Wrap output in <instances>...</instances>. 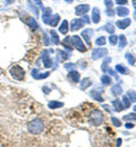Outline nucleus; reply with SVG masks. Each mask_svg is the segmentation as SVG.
<instances>
[{
  "instance_id": "f257e3e1",
  "label": "nucleus",
  "mask_w": 136,
  "mask_h": 147,
  "mask_svg": "<svg viewBox=\"0 0 136 147\" xmlns=\"http://www.w3.org/2000/svg\"><path fill=\"white\" fill-rule=\"evenodd\" d=\"M43 129H44V125L40 118H37L27 123V130L32 135H39L43 131Z\"/></svg>"
},
{
  "instance_id": "f03ea898",
  "label": "nucleus",
  "mask_w": 136,
  "mask_h": 147,
  "mask_svg": "<svg viewBox=\"0 0 136 147\" xmlns=\"http://www.w3.org/2000/svg\"><path fill=\"white\" fill-rule=\"evenodd\" d=\"M89 122L92 126H100L103 122V113L100 110H93L89 115Z\"/></svg>"
},
{
  "instance_id": "7ed1b4c3",
  "label": "nucleus",
  "mask_w": 136,
  "mask_h": 147,
  "mask_svg": "<svg viewBox=\"0 0 136 147\" xmlns=\"http://www.w3.org/2000/svg\"><path fill=\"white\" fill-rule=\"evenodd\" d=\"M9 73L12 75V77L16 80H24L25 78V70L18 65H15L14 67H12Z\"/></svg>"
},
{
  "instance_id": "20e7f679",
  "label": "nucleus",
  "mask_w": 136,
  "mask_h": 147,
  "mask_svg": "<svg viewBox=\"0 0 136 147\" xmlns=\"http://www.w3.org/2000/svg\"><path fill=\"white\" fill-rule=\"evenodd\" d=\"M70 41H72L73 48L77 49L78 51H81V52H85V51L87 50L86 45H85V44L83 43L82 38H81V37L78 36V35H74L73 37H70Z\"/></svg>"
},
{
  "instance_id": "39448f33",
  "label": "nucleus",
  "mask_w": 136,
  "mask_h": 147,
  "mask_svg": "<svg viewBox=\"0 0 136 147\" xmlns=\"http://www.w3.org/2000/svg\"><path fill=\"white\" fill-rule=\"evenodd\" d=\"M50 51H48V50H43L42 51V53H41V59H42V61H43V66H44V68H51L52 67V65H53V61H52V59L50 58Z\"/></svg>"
},
{
  "instance_id": "423d86ee",
  "label": "nucleus",
  "mask_w": 136,
  "mask_h": 147,
  "mask_svg": "<svg viewBox=\"0 0 136 147\" xmlns=\"http://www.w3.org/2000/svg\"><path fill=\"white\" fill-rule=\"evenodd\" d=\"M84 25H85V22L82 18L73 19V20L70 22V31H73V32L78 31V30H81Z\"/></svg>"
},
{
  "instance_id": "0eeeda50",
  "label": "nucleus",
  "mask_w": 136,
  "mask_h": 147,
  "mask_svg": "<svg viewBox=\"0 0 136 147\" xmlns=\"http://www.w3.org/2000/svg\"><path fill=\"white\" fill-rule=\"evenodd\" d=\"M107 53H108V50L106 48H97L92 52V59L93 60H97V59H100L102 57H106Z\"/></svg>"
},
{
  "instance_id": "6e6552de",
  "label": "nucleus",
  "mask_w": 136,
  "mask_h": 147,
  "mask_svg": "<svg viewBox=\"0 0 136 147\" xmlns=\"http://www.w3.org/2000/svg\"><path fill=\"white\" fill-rule=\"evenodd\" d=\"M93 34H94V31L93 30H91V28H86V30H84L83 32H82V37L84 38V41H85V43L86 44H90V42H91V38L93 36Z\"/></svg>"
},
{
  "instance_id": "1a4fd4ad",
  "label": "nucleus",
  "mask_w": 136,
  "mask_h": 147,
  "mask_svg": "<svg viewBox=\"0 0 136 147\" xmlns=\"http://www.w3.org/2000/svg\"><path fill=\"white\" fill-rule=\"evenodd\" d=\"M89 10H90L89 5H78L75 9V14H76V16H83V15L87 14Z\"/></svg>"
},
{
  "instance_id": "9d476101",
  "label": "nucleus",
  "mask_w": 136,
  "mask_h": 147,
  "mask_svg": "<svg viewBox=\"0 0 136 147\" xmlns=\"http://www.w3.org/2000/svg\"><path fill=\"white\" fill-rule=\"evenodd\" d=\"M131 23H132L131 18H124L122 20H117L116 26L118 28H120V30H125V28H127L131 25Z\"/></svg>"
},
{
  "instance_id": "9b49d317",
  "label": "nucleus",
  "mask_w": 136,
  "mask_h": 147,
  "mask_svg": "<svg viewBox=\"0 0 136 147\" xmlns=\"http://www.w3.org/2000/svg\"><path fill=\"white\" fill-rule=\"evenodd\" d=\"M31 75H32V77H33L34 79H43V78H47V77L50 75V71H47V73H44V74H41L38 69H33V70H32V73H31Z\"/></svg>"
},
{
  "instance_id": "f8f14e48",
  "label": "nucleus",
  "mask_w": 136,
  "mask_h": 147,
  "mask_svg": "<svg viewBox=\"0 0 136 147\" xmlns=\"http://www.w3.org/2000/svg\"><path fill=\"white\" fill-rule=\"evenodd\" d=\"M52 15V9L51 8H44L43 9V14H42V20L44 24H48L49 19Z\"/></svg>"
},
{
  "instance_id": "ddd939ff",
  "label": "nucleus",
  "mask_w": 136,
  "mask_h": 147,
  "mask_svg": "<svg viewBox=\"0 0 136 147\" xmlns=\"http://www.w3.org/2000/svg\"><path fill=\"white\" fill-rule=\"evenodd\" d=\"M56 52H57V60L59 62H64L67 59H69V57H70V55H68L67 52H65L62 50H57Z\"/></svg>"
},
{
  "instance_id": "4468645a",
  "label": "nucleus",
  "mask_w": 136,
  "mask_h": 147,
  "mask_svg": "<svg viewBox=\"0 0 136 147\" xmlns=\"http://www.w3.org/2000/svg\"><path fill=\"white\" fill-rule=\"evenodd\" d=\"M25 23L27 24V26H30V28H31L32 31H37V30L39 28V25H38L37 20L34 18H32V17H28V18L25 19Z\"/></svg>"
},
{
  "instance_id": "2eb2a0df",
  "label": "nucleus",
  "mask_w": 136,
  "mask_h": 147,
  "mask_svg": "<svg viewBox=\"0 0 136 147\" xmlns=\"http://www.w3.org/2000/svg\"><path fill=\"white\" fill-rule=\"evenodd\" d=\"M68 78H69L72 82H74V83H78V82H81V80H79L81 75H79V73L76 71L75 69H74V70H69V73H68Z\"/></svg>"
},
{
  "instance_id": "dca6fc26",
  "label": "nucleus",
  "mask_w": 136,
  "mask_h": 147,
  "mask_svg": "<svg viewBox=\"0 0 136 147\" xmlns=\"http://www.w3.org/2000/svg\"><path fill=\"white\" fill-rule=\"evenodd\" d=\"M100 10H99V8L95 7V8H93V10H92V22L94 23V24H99L100 23Z\"/></svg>"
},
{
  "instance_id": "f3484780",
  "label": "nucleus",
  "mask_w": 136,
  "mask_h": 147,
  "mask_svg": "<svg viewBox=\"0 0 136 147\" xmlns=\"http://www.w3.org/2000/svg\"><path fill=\"white\" fill-rule=\"evenodd\" d=\"M59 20H60V16H59L58 14H55V15H52V16L50 17L48 24H49L50 26H52V27H56L59 24Z\"/></svg>"
},
{
  "instance_id": "a211bd4d",
  "label": "nucleus",
  "mask_w": 136,
  "mask_h": 147,
  "mask_svg": "<svg viewBox=\"0 0 136 147\" xmlns=\"http://www.w3.org/2000/svg\"><path fill=\"white\" fill-rule=\"evenodd\" d=\"M90 95L92 96V98H94V100H97L99 102H103V97H102V95H101V92L100 91H97V90H92L91 92H90Z\"/></svg>"
},
{
  "instance_id": "6ab92c4d",
  "label": "nucleus",
  "mask_w": 136,
  "mask_h": 147,
  "mask_svg": "<svg viewBox=\"0 0 136 147\" xmlns=\"http://www.w3.org/2000/svg\"><path fill=\"white\" fill-rule=\"evenodd\" d=\"M116 13L118 14L119 17H126L129 14V10H128V8H125V7H118Z\"/></svg>"
},
{
  "instance_id": "aec40b11",
  "label": "nucleus",
  "mask_w": 136,
  "mask_h": 147,
  "mask_svg": "<svg viewBox=\"0 0 136 147\" xmlns=\"http://www.w3.org/2000/svg\"><path fill=\"white\" fill-rule=\"evenodd\" d=\"M68 26H69V25H68V22H67V20H62L61 25L59 26V32H60L61 34H67V33H68V30H69Z\"/></svg>"
},
{
  "instance_id": "412c9836",
  "label": "nucleus",
  "mask_w": 136,
  "mask_h": 147,
  "mask_svg": "<svg viewBox=\"0 0 136 147\" xmlns=\"http://www.w3.org/2000/svg\"><path fill=\"white\" fill-rule=\"evenodd\" d=\"M61 44L68 50V51H72L73 50V45H72V41H70V37L67 36L65 37L64 40H62V42H61Z\"/></svg>"
},
{
  "instance_id": "4be33fe9",
  "label": "nucleus",
  "mask_w": 136,
  "mask_h": 147,
  "mask_svg": "<svg viewBox=\"0 0 136 147\" xmlns=\"http://www.w3.org/2000/svg\"><path fill=\"white\" fill-rule=\"evenodd\" d=\"M48 107L53 110V109L62 108V107H64V103H62V102H58V101H50V102L48 103Z\"/></svg>"
},
{
  "instance_id": "5701e85b",
  "label": "nucleus",
  "mask_w": 136,
  "mask_h": 147,
  "mask_svg": "<svg viewBox=\"0 0 136 147\" xmlns=\"http://www.w3.org/2000/svg\"><path fill=\"white\" fill-rule=\"evenodd\" d=\"M112 105H114V108H115V111H117V112H120V111H122V109H124L122 103H121V101H120L119 98L112 101Z\"/></svg>"
},
{
  "instance_id": "b1692460",
  "label": "nucleus",
  "mask_w": 136,
  "mask_h": 147,
  "mask_svg": "<svg viewBox=\"0 0 136 147\" xmlns=\"http://www.w3.org/2000/svg\"><path fill=\"white\" fill-rule=\"evenodd\" d=\"M110 62H111V58H110V57H107V58L103 60V63H102V66H101V70L104 74L108 71V66H109Z\"/></svg>"
},
{
  "instance_id": "393cba45",
  "label": "nucleus",
  "mask_w": 136,
  "mask_h": 147,
  "mask_svg": "<svg viewBox=\"0 0 136 147\" xmlns=\"http://www.w3.org/2000/svg\"><path fill=\"white\" fill-rule=\"evenodd\" d=\"M91 85H92V82L90 78H84L83 80H81V90H85Z\"/></svg>"
},
{
  "instance_id": "a878e982",
  "label": "nucleus",
  "mask_w": 136,
  "mask_h": 147,
  "mask_svg": "<svg viewBox=\"0 0 136 147\" xmlns=\"http://www.w3.org/2000/svg\"><path fill=\"white\" fill-rule=\"evenodd\" d=\"M50 35H51V43H52V44H58L59 35L57 34V32L53 31V30H51V31H50Z\"/></svg>"
},
{
  "instance_id": "bb28decb",
  "label": "nucleus",
  "mask_w": 136,
  "mask_h": 147,
  "mask_svg": "<svg viewBox=\"0 0 136 147\" xmlns=\"http://www.w3.org/2000/svg\"><path fill=\"white\" fill-rule=\"evenodd\" d=\"M111 93H112L115 96L120 95V94L122 93V88H121L120 84H117V85H115V86H112V88H111Z\"/></svg>"
},
{
  "instance_id": "cd10ccee",
  "label": "nucleus",
  "mask_w": 136,
  "mask_h": 147,
  "mask_svg": "<svg viewBox=\"0 0 136 147\" xmlns=\"http://www.w3.org/2000/svg\"><path fill=\"white\" fill-rule=\"evenodd\" d=\"M102 30H104V31L108 32L109 34H114V33H115V26L111 25V24H107V25H104V26L102 27Z\"/></svg>"
},
{
  "instance_id": "c85d7f7f",
  "label": "nucleus",
  "mask_w": 136,
  "mask_h": 147,
  "mask_svg": "<svg viewBox=\"0 0 136 147\" xmlns=\"http://www.w3.org/2000/svg\"><path fill=\"white\" fill-rule=\"evenodd\" d=\"M111 77H109V76H107V75H103L102 77H101V83L104 85V86H107V85H110L111 84Z\"/></svg>"
},
{
  "instance_id": "c756f323",
  "label": "nucleus",
  "mask_w": 136,
  "mask_h": 147,
  "mask_svg": "<svg viewBox=\"0 0 136 147\" xmlns=\"http://www.w3.org/2000/svg\"><path fill=\"white\" fill-rule=\"evenodd\" d=\"M115 69H116V71H118V73H120V74H122V75H128V69H127L126 67L121 66V65H117Z\"/></svg>"
},
{
  "instance_id": "7c9ffc66",
  "label": "nucleus",
  "mask_w": 136,
  "mask_h": 147,
  "mask_svg": "<svg viewBox=\"0 0 136 147\" xmlns=\"http://www.w3.org/2000/svg\"><path fill=\"white\" fill-rule=\"evenodd\" d=\"M126 96L128 97V100H129L132 103H135V102H136V93H135V91H128Z\"/></svg>"
},
{
  "instance_id": "2f4dec72",
  "label": "nucleus",
  "mask_w": 136,
  "mask_h": 147,
  "mask_svg": "<svg viewBox=\"0 0 136 147\" xmlns=\"http://www.w3.org/2000/svg\"><path fill=\"white\" fill-rule=\"evenodd\" d=\"M118 40H119V48H120V49L125 48V47H126V44H127L126 36H125V35H120V36L118 37Z\"/></svg>"
},
{
  "instance_id": "473e14b6",
  "label": "nucleus",
  "mask_w": 136,
  "mask_h": 147,
  "mask_svg": "<svg viewBox=\"0 0 136 147\" xmlns=\"http://www.w3.org/2000/svg\"><path fill=\"white\" fill-rule=\"evenodd\" d=\"M27 5H28V7H30V9L34 13V15H35V17H39V10H38V8L31 2V1H27Z\"/></svg>"
},
{
  "instance_id": "72a5a7b5",
  "label": "nucleus",
  "mask_w": 136,
  "mask_h": 147,
  "mask_svg": "<svg viewBox=\"0 0 136 147\" xmlns=\"http://www.w3.org/2000/svg\"><path fill=\"white\" fill-rule=\"evenodd\" d=\"M122 107H124V109H128L129 107H131V101L128 100V97L125 95V96H122Z\"/></svg>"
},
{
  "instance_id": "f704fd0d",
  "label": "nucleus",
  "mask_w": 136,
  "mask_h": 147,
  "mask_svg": "<svg viewBox=\"0 0 136 147\" xmlns=\"http://www.w3.org/2000/svg\"><path fill=\"white\" fill-rule=\"evenodd\" d=\"M125 57H126V59L128 60V63H129V65H132V66L135 65V57H134V55H132L128 52V53L125 55Z\"/></svg>"
},
{
  "instance_id": "c9c22d12",
  "label": "nucleus",
  "mask_w": 136,
  "mask_h": 147,
  "mask_svg": "<svg viewBox=\"0 0 136 147\" xmlns=\"http://www.w3.org/2000/svg\"><path fill=\"white\" fill-rule=\"evenodd\" d=\"M106 42H107V40H106V37H104V36H100V37H97V40H95V44H97V45H99V47L104 45V44H106Z\"/></svg>"
},
{
  "instance_id": "e433bc0d",
  "label": "nucleus",
  "mask_w": 136,
  "mask_h": 147,
  "mask_svg": "<svg viewBox=\"0 0 136 147\" xmlns=\"http://www.w3.org/2000/svg\"><path fill=\"white\" fill-rule=\"evenodd\" d=\"M122 120L125 121H128V120H136V113H131V114H127L125 117H122Z\"/></svg>"
},
{
  "instance_id": "4c0bfd02",
  "label": "nucleus",
  "mask_w": 136,
  "mask_h": 147,
  "mask_svg": "<svg viewBox=\"0 0 136 147\" xmlns=\"http://www.w3.org/2000/svg\"><path fill=\"white\" fill-rule=\"evenodd\" d=\"M66 69H68V71L69 70H74V69H76L77 68V63H65V66H64Z\"/></svg>"
},
{
  "instance_id": "58836bf2",
  "label": "nucleus",
  "mask_w": 136,
  "mask_h": 147,
  "mask_svg": "<svg viewBox=\"0 0 136 147\" xmlns=\"http://www.w3.org/2000/svg\"><path fill=\"white\" fill-rule=\"evenodd\" d=\"M42 38H43V43H44V45L48 47V45L50 44V40H49L48 35L45 34V32H43V31H42Z\"/></svg>"
},
{
  "instance_id": "ea45409f",
  "label": "nucleus",
  "mask_w": 136,
  "mask_h": 147,
  "mask_svg": "<svg viewBox=\"0 0 136 147\" xmlns=\"http://www.w3.org/2000/svg\"><path fill=\"white\" fill-rule=\"evenodd\" d=\"M109 41H110V43H111L112 45H116V44H118V36L111 34L110 37H109Z\"/></svg>"
},
{
  "instance_id": "a19ab883",
  "label": "nucleus",
  "mask_w": 136,
  "mask_h": 147,
  "mask_svg": "<svg viewBox=\"0 0 136 147\" xmlns=\"http://www.w3.org/2000/svg\"><path fill=\"white\" fill-rule=\"evenodd\" d=\"M106 14H107L109 17H114L115 14H116V11L114 10V8H107V9H106Z\"/></svg>"
},
{
  "instance_id": "79ce46f5",
  "label": "nucleus",
  "mask_w": 136,
  "mask_h": 147,
  "mask_svg": "<svg viewBox=\"0 0 136 147\" xmlns=\"http://www.w3.org/2000/svg\"><path fill=\"white\" fill-rule=\"evenodd\" d=\"M107 73H109L110 75H111V76H114L116 80H119V76L117 75L116 70H114V69H111V68H108V71H107Z\"/></svg>"
},
{
  "instance_id": "37998d69",
  "label": "nucleus",
  "mask_w": 136,
  "mask_h": 147,
  "mask_svg": "<svg viewBox=\"0 0 136 147\" xmlns=\"http://www.w3.org/2000/svg\"><path fill=\"white\" fill-rule=\"evenodd\" d=\"M111 121H112V123H114V126H115V127H120V126H121V121H120L119 119L115 118V117H112V118H111Z\"/></svg>"
},
{
  "instance_id": "c03bdc74",
  "label": "nucleus",
  "mask_w": 136,
  "mask_h": 147,
  "mask_svg": "<svg viewBox=\"0 0 136 147\" xmlns=\"http://www.w3.org/2000/svg\"><path fill=\"white\" fill-rule=\"evenodd\" d=\"M104 5L107 8H112L114 7V1L112 0H104Z\"/></svg>"
},
{
  "instance_id": "a18cd8bd",
  "label": "nucleus",
  "mask_w": 136,
  "mask_h": 147,
  "mask_svg": "<svg viewBox=\"0 0 136 147\" xmlns=\"http://www.w3.org/2000/svg\"><path fill=\"white\" fill-rule=\"evenodd\" d=\"M34 3L39 7V9H41V10H43L44 9V7H43V3H42V1H40V0H34Z\"/></svg>"
},
{
  "instance_id": "49530a36",
  "label": "nucleus",
  "mask_w": 136,
  "mask_h": 147,
  "mask_svg": "<svg viewBox=\"0 0 136 147\" xmlns=\"http://www.w3.org/2000/svg\"><path fill=\"white\" fill-rule=\"evenodd\" d=\"M78 65L81 66V68H82V69H84V68H86V67H87V63H86V61H84V60H79Z\"/></svg>"
},
{
  "instance_id": "de8ad7c7",
  "label": "nucleus",
  "mask_w": 136,
  "mask_h": 147,
  "mask_svg": "<svg viewBox=\"0 0 136 147\" xmlns=\"http://www.w3.org/2000/svg\"><path fill=\"white\" fill-rule=\"evenodd\" d=\"M128 0H116L117 5H127Z\"/></svg>"
},
{
  "instance_id": "09e8293b",
  "label": "nucleus",
  "mask_w": 136,
  "mask_h": 147,
  "mask_svg": "<svg viewBox=\"0 0 136 147\" xmlns=\"http://www.w3.org/2000/svg\"><path fill=\"white\" fill-rule=\"evenodd\" d=\"M125 127L127 129H133L135 126H134V123H132V122H127V123L125 125Z\"/></svg>"
},
{
  "instance_id": "8fccbe9b",
  "label": "nucleus",
  "mask_w": 136,
  "mask_h": 147,
  "mask_svg": "<svg viewBox=\"0 0 136 147\" xmlns=\"http://www.w3.org/2000/svg\"><path fill=\"white\" fill-rule=\"evenodd\" d=\"M83 16H84V17H83V20H84V22H85L86 24H90V23H91V20H90L89 16H87L86 14H85V15H83Z\"/></svg>"
},
{
  "instance_id": "3c124183",
  "label": "nucleus",
  "mask_w": 136,
  "mask_h": 147,
  "mask_svg": "<svg viewBox=\"0 0 136 147\" xmlns=\"http://www.w3.org/2000/svg\"><path fill=\"white\" fill-rule=\"evenodd\" d=\"M42 91H43V93H44V94H49V93H50L49 87H47V86H43V87H42Z\"/></svg>"
},
{
  "instance_id": "603ef678",
  "label": "nucleus",
  "mask_w": 136,
  "mask_h": 147,
  "mask_svg": "<svg viewBox=\"0 0 136 147\" xmlns=\"http://www.w3.org/2000/svg\"><path fill=\"white\" fill-rule=\"evenodd\" d=\"M102 108H104L106 111H108V112H111V110L109 109V105H107V104H104V105H102Z\"/></svg>"
},
{
  "instance_id": "864d4df0",
  "label": "nucleus",
  "mask_w": 136,
  "mask_h": 147,
  "mask_svg": "<svg viewBox=\"0 0 136 147\" xmlns=\"http://www.w3.org/2000/svg\"><path fill=\"white\" fill-rule=\"evenodd\" d=\"M133 6H134V8H135V13H134V16L136 17V0H133Z\"/></svg>"
},
{
  "instance_id": "5fc2aeb1",
  "label": "nucleus",
  "mask_w": 136,
  "mask_h": 147,
  "mask_svg": "<svg viewBox=\"0 0 136 147\" xmlns=\"http://www.w3.org/2000/svg\"><path fill=\"white\" fill-rule=\"evenodd\" d=\"M120 145H121V139L118 138V139H117V146H120Z\"/></svg>"
},
{
  "instance_id": "6e6d98bb",
  "label": "nucleus",
  "mask_w": 136,
  "mask_h": 147,
  "mask_svg": "<svg viewBox=\"0 0 136 147\" xmlns=\"http://www.w3.org/2000/svg\"><path fill=\"white\" fill-rule=\"evenodd\" d=\"M66 2H68V3H72V2H74V0H65Z\"/></svg>"
},
{
  "instance_id": "4d7b16f0",
  "label": "nucleus",
  "mask_w": 136,
  "mask_h": 147,
  "mask_svg": "<svg viewBox=\"0 0 136 147\" xmlns=\"http://www.w3.org/2000/svg\"><path fill=\"white\" fill-rule=\"evenodd\" d=\"M133 110H134V111H135V112H136V105H135V107H134V108H133Z\"/></svg>"
}]
</instances>
